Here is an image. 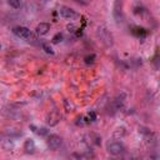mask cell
Here are the masks:
<instances>
[{"label":"cell","mask_w":160,"mask_h":160,"mask_svg":"<svg viewBox=\"0 0 160 160\" xmlns=\"http://www.w3.org/2000/svg\"><path fill=\"white\" fill-rule=\"evenodd\" d=\"M97 36L99 38V40H100L106 48L113 46V44H114V41H113V35L109 33L106 28L99 26V28L97 29Z\"/></svg>","instance_id":"1"},{"label":"cell","mask_w":160,"mask_h":160,"mask_svg":"<svg viewBox=\"0 0 160 160\" xmlns=\"http://www.w3.org/2000/svg\"><path fill=\"white\" fill-rule=\"evenodd\" d=\"M13 33L17 36L23 38L25 40H35L34 36H33V33L30 31V29H28L25 26H15L13 29Z\"/></svg>","instance_id":"2"},{"label":"cell","mask_w":160,"mask_h":160,"mask_svg":"<svg viewBox=\"0 0 160 160\" xmlns=\"http://www.w3.org/2000/svg\"><path fill=\"white\" fill-rule=\"evenodd\" d=\"M58 13L61 18L68 19V20H75V19L79 18V14L75 10H73L71 8H68V6H60Z\"/></svg>","instance_id":"3"},{"label":"cell","mask_w":160,"mask_h":160,"mask_svg":"<svg viewBox=\"0 0 160 160\" xmlns=\"http://www.w3.org/2000/svg\"><path fill=\"white\" fill-rule=\"evenodd\" d=\"M108 151L111 155H120V154L124 153V147H123V144H120L118 141L109 143L108 144Z\"/></svg>","instance_id":"4"},{"label":"cell","mask_w":160,"mask_h":160,"mask_svg":"<svg viewBox=\"0 0 160 160\" xmlns=\"http://www.w3.org/2000/svg\"><path fill=\"white\" fill-rule=\"evenodd\" d=\"M63 139L59 135H50L48 138V147H49L51 150H58L61 147Z\"/></svg>","instance_id":"5"},{"label":"cell","mask_w":160,"mask_h":160,"mask_svg":"<svg viewBox=\"0 0 160 160\" xmlns=\"http://www.w3.org/2000/svg\"><path fill=\"white\" fill-rule=\"evenodd\" d=\"M50 30V25L48 23H40L38 26H36V34L38 35H45L49 33Z\"/></svg>","instance_id":"6"},{"label":"cell","mask_w":160,"mask_h":160,"mask_svg":"<svg viewBox=\"0 0 160 160\" xmlns=\"http://www.w3.org/2000/svg\"><path fill=\"white\" fill-rule=\"evenodd\" d=\"M131 33H133L136 38H140V39L145 38V36L148 35V31H147V29L140 28V26H134V28H133V30H131Z\"/></svg>","instance_id":"7"},{"label":"cell","mask_w":160,"mask_h":160,"mask_svg":"<svg viewBox=\"0 0 160 160\" xmlns=\"http://www.w3.org/2000/svg\"><path fill=\"white\" fill-rule=\"evenodd\" d=\"M24 150L26 153H29V154H33L35 151V143H34V140H31V139L25 140V143H24Z\"/></svg>","instance_id":"8"},{"label":"cell","mask_w":160,"mask_h":160,"mask_svg":"<svg viewBox=\"0 0 160 160\" xmlns=\"http://www.w3.org/2000/svg\"><path fill=\"white\" fill-rule=\"evenodd\" d=\"M118 6H119V2H116V3H115L114 17H115V20H116L118 23H121V21H123V19H124V17H123V13H121V8L119 9Z\"/></svg>","instance_id":"9"},{"label":"cell","mask_w":160,"mask_h":160,"mask_svg":"<svg viewBox=\"0 0 160 160\" xmlns=\"http://www.w3.org/2000/svg\"><path fill=\"white\" fill-rule=\"evenodd\" d=\"M59 119H60L59 114L56 113V111H53V113L49 115V118H48V124H49V125H55V124H58Z\"/></svg>","instance_id":"10"},{"label":"cell","mask_w":160,"mask_h":160,"mask_svg":"<svg viewBox=\"0 0 160 160\" xmlns=\"http://www.w3.org/2000/svg\"><path fill=\"white\" fill-rule=\"evenodd\" d=\"M95 59H97V56H95V54H89L84 58V61L85 64H88V65H90V64H93L95 61Z\"/></svg>","instance_id":"11"},{"label":"cell","mask_w":160,"mask_h":160,"mask_svg":"<svg viewBox=\"0 0 160 160\" xmlns=\"http://www.w3.org/2000/svg\"><path fill=\"white\" fill-rule=\"evenodd\" d=\"M153 64H154L155 69H159V68H160V55H159V53H156L155 56L153 58Z\"/></svg>","instance_id":"12"},{"label":"cell","mask_w":160,"mask_h":160,"mask_svg":"<svg viewBox=\"0 0 160 160\" xmlns=\"http://www.w3.org/2000/svg\"><path fill=\"white\" fill-rule=\"evenodd\" d=\"M8 4H9L10 6L15 8V9H19V8L21 6V3L19 2V0H9V2H8Z\"/></svg>","instance_id":"13"},{"label":"cell","mask_w":160,"mask_h":160,"mask_svg":"<svg viewBox=\"0 0 160 160\" xmlns=\"http://www.w3.org/2000/svg\"><path fill=\"white\" fill-rule=\"evenodd\" d=\"M43 50H44L46 54H54L53 48H51L49 44H43Z\"/></svg>","instance_id":"14"},{"label":"cell","mask_w":160,"mask_h":160,"mask_svg":"<svg viewBox=\"0 0 160 160\" xmlns=\"http://www.w3.org/2000/svg\"><path fill=\"white\" fill-rule=\"evenodd\" d=\"M144 11H145V8H144L143 5H136V6L134 8V13H135V14H143Z\"/></svg>","instance_id":"15"},{"label":"cell","mask_w":160,"mask_h":160,"mask_svg":"<svg viewBox=\"0 0 160 160\" xmlns=\"http://www.w3.org/2000/svg\"><path fill=\"white\" fill-rule=\"evenodd\" d=\"M63 40V34H60V33H58L56 35H54V38H53V43L54 44H58V43H60Z\"/></svg>","instance_id":"16"},{"label":"cell","mask_w":160,"mask_h":160,"mask_svg":"<svg viewBox=\"0 0 160 160\" xmlns=\"http://www.w3.org/2000/svg\"><path fill=\"white\" fill-rule=\"evenodd\" d=\"M89 119H90V121H95V120H97V114H95L94 111H90V113H89Z\"/></svg>","instance_id":"17"},{"label":"cell","mask_w":160,"mask_h":160,"mask_svg":"<svg viewBox=\"0 0 160 160\" xmlns=\"http://www.w3.org/2000/svg\"><path fill=\"white\" fill-rule=\"evenodd\" d=\"M150 159H151V160H160V153H154V154H151Z\"/></svg>","instance_id":"18"},{"label":"cell","mask_w":160,"mask_h":160,"mask_svg":"<svg viewBox=\"0 0 160 160\" xmlns=\"http://www.w3.org/2000/svg\"><path fill=\"white\" fill-rule=\"evenodd\" d=\"M76 124H78V125H85V124H86V121H84V118H83V116H79V118H78Z\"/></svg>","instance_id":"19"},{"label":"cell","mask_w":160,"mask_h":160,"mask_svg":"<svg viewBox=\"0 0 160 160\" xmlns=\"http://www.w3.org/2000/svg\"><path fill=\"white\" fill-rule=\"evenodd\" d=\"M39 135H46L48 134V130L45 129V128H41V129H39Z\"/></svg>","instance_id":"20"},{"label":"cell","mask_w":160,"mask_h":160,"mask_svg":"<svg viewBox=\"0 0 160 160\" xmlns=\"http://www.w3.org/2000/svg\"><path fill=\"white\" fill-rule=\"evenodd\" d=\"M120 135H121V136L124 135V129H123V128H121V133H120ZM114 136H115V138H119V129H118V131L114 133Z\"/></svg>","instance_id":"21"},{"label":"cell","mask_w":160,"mask_h":160,"mask_svg":"<svg viewBox=\"0 0 160 160\" xmlns=\"http://www.w3.org/2000/svg\"><path fill=\"white\" fill-rule=\"evenodd\" d=\"M68 29H69V31H71V33H74L76 28H75L74 25H68Z\"/></svg>","instance_id":"22"},{"label":"cell","mask_w":160,"mask_h":160,"mask_svg":"<svg viewBox=\"0 0 160 160\" xmlns=\"http://www.w3.org/2000/svg\"><path fill=\"white\" fill-rule=\"evenodd\" d=\"M111 160H119V159H111Z\"/></svg>","instance_id":"23"}]
</instances>
